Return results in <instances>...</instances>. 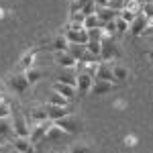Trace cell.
Returning a JSON list of instances; mask_svg holds the SVG:
<instances>
[{"label": "cell", "mask_w": 153, "mask_h": 153, "mask_svg": "<svg viewBox=\"0 0 153 153\" xmlns=\"http://www.w3.org/2000/svg\"><path fill=\"white\" fill-rule=\"evenodd\" d=\"M53 90H55V92H59L61 96H65L68 100L76 98V94H78L76 86H68V84H61V82H55V84H53Z\"/></svg>", "instance_id": "obj_15"}, {"label": "cell", "mask_w": 153, "mask_h": 153, "mask_svg": "<svg viewBox=\"0 0 153 153\" xmlns=\"http://www.w3.org/2000/svg\"><path fill=\"white\" fill-rule=\"evenodd\" d=\"M31 118H33L35 123H43V120H49V118H47V110H45V106L33 108V110H31Z\"/></svg>", "instance_id": "obj_21"}, {"label": "cell", "mask_w": 153, "mask_h": 153, "mask_svg": "<svg viewBox=\"0 0 153 153\" xmlns=\"http://www.w3.org/2000/svg\"><path fill=\"white\" fill-rule=\"evenodd\" d=\"M49 102L51 104H57V106H68V98L65 96H61L59 92H55V90H51V94H49Z\"/></svg>", "instance_id": "obj_23"}, {"label": "cell", "mask_w": 153, "mask_h": 153, "mask_svg": "<svg viewBox=\"0 0 153 153\" xmlns=\"http://www.w3.org/2000/svg\"><path fill=\"white\" fill-rule=\"evenodd\" d=\"M51 127V120H43V123H37V125H33L31 127V135H29V139H31V143L35 145V143H39L41 139H45V135H47V129Z\"/></svg>", "instance_id": "obj_3"}, {"label": "cell", "mask_w": 153, "mask_h": 153, "mask_svg": "<svg viewBox=\"0 0 153 153\" xmlns=\"http://www.w3.org/2000/svg\"><path fill=\"white\" fill-rule=\"evenodd\" d=\"M86 51L92 53V55H96V57H100V43H98V41H88V43H86Z\"/></svg>", "instance_id": "obj_28"}, {"label": "cell", "mask_w": 153, "mask_h": 153, "mask_svg": "<svg viewBox=\"0 0 153 153\" xmlns=\"http://www.w3.org/2000/svg\"><path fill=\"white\" fill-rule=\"evenodd\" d=\"M12 153H21V151H16V149H12Z\"/></svg>", "instance_id": "obj_41"}, {"label": "cell", "mask_w": 153, "mask_h": 153, "mask_svg": "<svg viewBox=\"0 0 153 153\" xmlns=\"http://www.w3.org/2000/svg\"><path fill=\"white\" fill-rule=\"evenodd\" d=\"M88 31V41H102V37H104V31H102V27H94V29H86Z\"/></svg>", "instance_id": "obj_24"}, {"label": "cell", "mask_w": 153, "mask_h": 153, "mask_svg": "<svg viewBox=\"0 0 153 153\" xmlns=\"http://www.w3.org/2000/svg\"><path fill=\"white\" fill-rule=\"evenodd\" d=\"M2 90H4V88H2V84H0V94H2Z\"/></svg>", "instance_id": "obj_40"}, {"label": "cell", "mask_w": 153, "mask_h": 153, "mask_svg": "<svg viewBox=\"0 0 153 153\" xmlns=\"http://www.w3.org/2000/svg\"><path fill=\"white\" fill-rule=\"evenodd\" d=\"M65 51H68L71 57L78 61V59H82V57H84V53H86V45H80V43H70Z\"/></svg>", "instance_id": "obj_18"}, {"label": "cell", "mask_w": 153, "mask_h": 153, "mask_svg": "<svg viewBox=\"0 0 153 153\" xmlns=\"http://www.w3.org/2000/svg\"><path fill=\"white\" fill-rule=\"evenodd\" d=\"M35 55H37V49H31V51H27L23 57H21V61H19V68L21 70H29V68H33L35 65Z\"/></svg>", "instance_id": "obj_17"}, {"label": "cell", "mask_w": 153, "mask_h": 153, "mask_svg": "<svg viewBox=\"0 0 153 153\" xmlns=\"http://www.w3.org/2000/svg\"><path fill=\"white\" fill-rule=\"evenodd\" d=\"M118 16H120V19H123V21H127V23H133V21H135V16H137V12L135 10H129V8H123V10L118 12Z\"/></svg>", "instance_id": "obj_29"}, {"label": "cell", "mask_w": 153, "mask_h": 153, "mask_svg": "<svg viewBox=\"0 0 153 153\" xmlns=\"http://www.w3.org/2000/svg\"><path fill=\"white\" fill-rule=\"evenodd\" d=\"M94 78H98V80H106V82H117L114 76H112V65L106 63V61H98V68H96Z\"/></svg>", "instance_id": "obj_9"}, {"label": "cell", "mask_w": 153, "mask_h": 153, "mask_svg": "<svg viewBox=\"0 0 153 153\" xmlns=\"http://www.w3.org/2000/svg\"><path fill=\"white\" fill-rule=\"evenodd\" d=\"M112 88H114V82H106V80H98V78H94L90 92H92V94H96V96H102V94L112 92Z\"/></svg>", "instance_id": "obj_10"}, {"label": "cell", "mask_w": 153, "mask_h": 153, "mask_svg": "<svg viewBox=\"0 0 153 153\" xmlns=\"http://www.w3.org/2000/svg\"><path fill=\"white\" fill-rule=\"evenodd\" d=\"M10 135H12V123H8V118H0V141H4Z\"/></svg>", "instance_id": "obj_20"}, {"label": "cell", "mask_w": 153, "mask_h": 153, "mask_svg": "<svg viewBox=\"0 0 153 153\" xmlns=\"http://www.w3.org/2000/svg\"><path fill=\"white\" fill-rule=\"evenodd\" d=\"M92 82H94V76H90L86 71H80L78 74V80H76V90L80 94H88L90 88H92Z\"/></svg>", "instance_id": "obj_7"}, {"label": "cell", "mask_w": 153, "mask_h": 153, "mask_svg": "<svg viewBox=\"0 0 153 153\" xmlns=\"http://www.w3.org/2000/svg\"><path fill=\"white\" fill-rule=\"evenodd\" d=\"M76 80H78V71H74V68H61L57 82L68 84V86H76Z\"/></svg>", "instance_id": "obj_14"}, {"label": "cell", "mask_w": 153, "mask_h": 153, "mask_svg": "<svg viewBox=\"0 0 153 153\" xmlns=\"http://www.w3.org/2000/svg\"><path fill=\"white\" fill-rule=\"evenodd\" d=\"M84 19H86V16H84V12H82V10L70 12V21H71V23H82V25H84Z\"/></svg>", "instance_id": "obj_32"}, {"label": "cell", "mask_w": 153, "mask_h": 153, "mask_svg": "<svg viewBox=\"0 0 153 153\" xmlns=\"http://www.w3.org/2000/svg\"><path fill=\"white\" fill-rule=\"evenodd\" d=\"M125 143H127V145H135V143H137V139H135V137H127V139H125Z\"/></svg>", "instance_id": "obj_36"}, {"label": "cell", "mask_w": 153, "mask_h": 153, "mask_svg": "<svg viewBox=\"0 0 153 153\" xmlns=\"http://www.w3.org/2000/svg\"><path fill=\"white\" fill-rule=\"evenodd\" d=\"M114 27H117V33H129V23H127V21H123L120 16L114 19Z\"/></svg>", "instance_id": "obj_30"}, {"label": "cell", "mask_w": 153, "mask_h": 153, "mask_svg": "<svg viewBox=\"0 0 153 153\" xmlns=\"http://www.w3.org/2000/svg\"><path fill=\"white\" fill-rule=\"evenodd\" d=\"M94 27H102V23L98 21L96 14H90V16L84 19V29H94Z\"/></svg>", "instance_id": "obj_26"}, {"label": "cell", "mask_w": 153, "mask_h": 153, "mask_svg": "<svg viewBox=\"0 0 153 153\" xmlns=\"http://www.w3.org/2000/svg\"><path fill=\"white\" fill-rule=\"evenodd\" d=\"M61 135H63V131H61L57 125H55V123L51 120V127L47 129V135H45V139H59Z\"/></svg>", "instance_id": "obj_25"}, {"label": "cell", "mask_w": 153, "mask_h": 153, "mask_svg": "<svg viewBox=\"0 0 153 153\" xmlns=\"http://www.w3.org/2000/svg\"><path fill=\"white\" fill-rule=\"evenodd\" d=\"M141 14H145L147 19H153V2H149V4H141Z\"/></svg>", "instance_id": "obj_34"}, {"label": "cell", "mask_w": 153, "mask_h": 153, "mask_svg": "<svg viewBox=\"0 0 153 153\" xmlns=\"http://www.w3.org/2000/svg\"><path fill=\"white\" fill-rule=\"evenodd\" d=\"M12 147L21 153H33L35 151V147H33V143H31L29 137H14L12 139Z\"/></svg>", "instance_id": "obj_12"}, {"label": "cell", "mask_w": 153, "mask_h": 153, "mask_svg": "<svg viewBox=\"0 0 153 153\" xmlns=\"http://www.w3.org/2000/svg\"><path fill=\"white\" fill-rule=\"evenodd\" d=\"M53 123H55L63 133H76V131L80 129V120L74 117V114H68V117L59 118V120H53Z\"/></svg>", "instance_id": "obj_6"}, {"label": "cell", "mask_w": 153, "mask_h": 153, "mask_svg": "<svg viewBox=\"0 0 153 153\" xmlns=\"http://www.w3.org/2000/svg\"><path fill=\"white\" fill-rule=\"evenodd\" d=\"M68 45H70V43H68V39H65L63 35L55 37V41H53V49H55V51H65Z\"/></svg>", "instance_id": "obj_27"}, {"label": "cell", "mask_w": 153, "mask_h": 153, "mask_svg": "<svg viewBox=\"0 0 153 153\" xmlns=\"http://www.w3.org/2000/svg\"><path fill=\"white\" fill-rule=\"evenodd\" d=\"M94 10H96V0H88V2L84 4V8H82L84 16H90V14H94Z\"/></svg>", "instance_id": "obj_31"}, {"label": "cell", "mask_w": 153, "mask_h": 153, "mask_svg": "<svg viewBox=\"0 0 153 153\" xmlns=\"http://www.w3.org/2000/svg\"><path fill=\"white\" fill-rule=\"evenodd\" d=\"M112 76H114L117 82H123V80L129 78V71H127L125 65H112Z\"/></svg>", "instance_id": "obj_22"}, {"label": "cell", "mask_w": 153, "mask_h": 153, "mask_svg": "<svg viewBox=\"0 0 153 153\" xmlns=\"http://www.w3.org/2000/svg\"><path fill=\"white\" fill-rule=\"evenodd\" d=\"M0 153H2V147H0Z\"/></svg>", "instance_id": "obj_42"}, {"label": "cell", "mask_w": 153, "mask_h": 153, "mask_svg": "<svg viewBox=\"0 0 153 153\" xmlns=\"http://www.w3.org/2000/svg\"><path fill=\"white\" fill-rule=\"evenodd\" d=\"M118 55H120V51H118V45L114 43V39L104 35L100 41V61H108V59H114Z\"/></svg>", "instance_id": "obj_1"}, {"label": "cell", "mask_w": 153, "mask_h": 153, "mask_svg": "<svg viewBox=\"0 0 153 153\" xmlns=\"http://www.w3.org/2000/svg\"><path fill=\"white\" fill-rule=\"evenodd\" d=\"M70 2H74V0H70Z\"/></svg>", "instance_id": "obj_43"}, {"label": "cell", "mask_w": 153, "mask_h": 153, "mask_svg": "<svg viewBox=\"0 0 153 153\" xmlns=\"http://www.w3.org/2000/svg\"><path fill=\"white\" fill-rule=\"evenodd\" d=\"M12 133L16 137H29L31 135V127H29V123L23 114H16L12 118Z\"/></svg>", "instance_id": "obj_2"}, {"label": "cell", "mask_w": 153, "mask_h": 153, "mask_svg": "<svg viewBox=\"0 0 153 153\" xmlns=\"http://www.w3.org/2000/svg\"><path fill=\"white\" fill-rule=\"evenodd\" d=\"M8 114H10V106L4 100H0V118H8Z\"/></svg>", "instance_id": "obj_35"}, {"label": "cell", "mask_w": 153, "mask_h": 153, "mask_svg": "<svg viewBox=\"0 0 153 153\" xmlns=\"http://www.w3.org/2000/svg\"><path fill=\"white\" fill-rule=\"evenodd\" d=\"M139 4H149V2H153V0H137Z\"/></svg>", "instance_id": "obj_38"}, {"label": "cell", "mask_w": 153, "mask_h": 153, "mask_svg": "<svg viewBox=\"0 0 153 153\" xmlns=\"http://www.w3.org/2000/svg\"><path fill=\"white\" fill-rule=\"evenodd\" d=\"M145 29H147V16L141 14V12H137L135 21L129 25V31L133 33V35H143V33H145Z\"/></svg>", "instance_id": "obj_11"}, {"label": "cell", "mask_w": 153, "mask_h": 153, "mask_svg": "<svg viewBox=\"0 0 153 153\" xmlns=\"http://www.w3.org/2000/svg\"><path fill=\"white\" fill-rule=\"evenodd\" d=\"M45 110H47V118L49 120H59V118H63V117L70 114L68 106H57V104H51V102L45 104Z\"/></svg>", "instance_id": "obj_8"}, {"label": "cell", "mask_w": 153, "mask_h": 153, "mask_svg": "<svg viewBox=\"0 0 153 153\" xmlns=\"http://www.w3.org/2000/svg\"><path fill=\"white\" fill-rule=\"evenodd\" d=\"M25 78H27V82L33 86V84H37L39 80H41V78H43V71L39 70V68H35V65H33V68L25 70Z\"/></svg>", "instance_id": "obj_19"}, {"label": "cell", "mask_w": 153, "mask_h": 153, "mask_svg": "<svg viewBox=\"0 0 153 153\" xmlns=\"http://www.w3.org/2000/svg\"><path fill=\"white\" fill-rule=\"evenodd\" d=\"M55 61L61 68H76V59L71 57L68 51H55Z\"/></svg>", "instance_id": "obj_16"}, {"label": "cell", "mask_w": 153, "mask_h": 153, "mask_svg": "<svg viewBox=\"0 0 153 153\" xmlns=\"http://www.w3.org/2000/svg\"><path fill=\"white\" fill-rule=\"evenodd\" d=\"M70 153H88V147L84 143H74L70 147Z\"/></svg>", "instance_id": "obj_33"}, {"label": "cell", "mask_w": 153, "mask_h": 153, "mask_svg": "<svg viewBox=\"0 0 153 153\" xmlns=\"http://www.w3.org/2000/svg\"><path fill=\"white\" fill-rule=\"evenodd\" d=\"M94 14L98 16L100 23H108V21H114L118 16V10H112V8H108V6H96Z\"/></svg>", "instance_id": "obj_13"}, {"label": "cell", "mask_w": 153, "mask_h": 153, "mask_svg": "<svg viewBox=\"0 0 153 153\" xmlns=\"http://www.w3.org/2000/svg\"><path fill=\"white\" fill-rule=\"evenodd\" d=\"M8 86H10V90H14L16 94H25L31 84L27 82L25 74H12L10 78H8Z\"/></svg>", "instance_id": "obj_5"}, {"label": "cell", "mask_w": 153, "mask_h": 153, "mask_svg": "<svg viewBox=\"0 0 153 153\" xmlns=\"http://www.w3.org/2000/svg\"><path fill=\"white\" fill-rule=\"evenodd\" d=\"M0 19H4V10L2 8H0Z\"/></svg>", "instance_id": "obj_39"}, {"label": "cell", "mask_w": 153, "mask_h": 153, "mask_svg": "<svg viewBox=\"0 0 153 153\" xmlns=\"http://www.w3.org/2000/svg\"><path fill=\"white\" fill-rule=\"evenodd\" d=\"M63 37L68 39V43H80V45L88 43V31L86 29H65Z\"/></svg>", "instance_id": "obj_4"}, {"label": "cell", "mask_w": 153, "mask_h": 153, "mask_svg": "<svg viewBox=\"0 0 153 153\" xmlns=\"http://www.w3.org/2000/svg\"><path fill=\"white\" fill-rule=\"evenodd\" d=\"M147 57H149V59L153 61V49H149V51H147Z\"/></svg>", "instance_id": "obj_37"}]
</instances>
